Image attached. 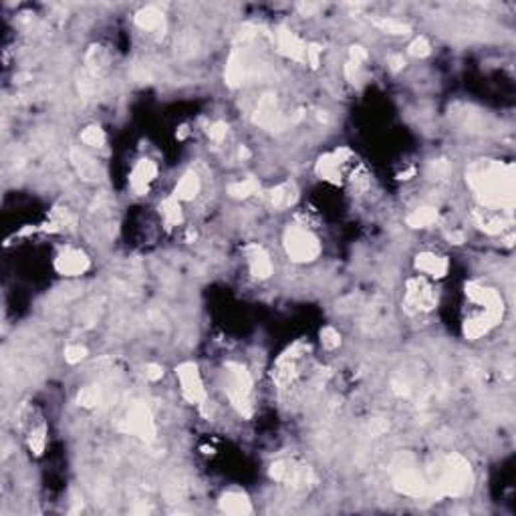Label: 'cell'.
Returning <instances> with one entry per match:
<instances>
[{"mask_svg": "<svg viewBox=\"0 0 516 516\" xmlns=\"http://www.w3.org/2000/svg\"><path fill=\"white\" fill-rule=\"evenodd\" d=\"M390 65H391V71H400L405 67V61H403L402 55H393L390 59Z\"/></svg>", "mask_w": 516, "mask_h": 516, "instance_id": "45", "label": "cell"}, {"mask_svg": "<svg viewBox=\"0 0 516 516\" xmlns=\"http://www.w3.org/2000/svg\"><path fill=\"white\" fill-rule=\"evenodd\" d=\"M282 244H285V251L289 254V258L292 263H313L317 256L321 254V242L317 238L311 230L302 226H289L285 230V236H282Z\"/></svg>", "mask_w": 516, "mask_h": 516, "instance_id": "4", "label": "cell"}, {"mask_svg": "<svg viewBox=\"0 0 516 516\" xmlns=\"http://www.w3.org/2000/svg\"><path fill=\"white\" fill-rule=\"evenodd\" d=\"M504 311H482L480 315L470 317L464 321V337L470 341L480 339L486 333H490L492 329L496 327L503 321Z\"/></svg>", "mask_w": 516, "mask_h": 516, "instance_id": "15", "label": "cell"}, {"mask_svg": "<svg viewBox=\"0 0 516 516\" xmlns=\"http://www.w3.org/2000/svg\"><path fill=\"white\" fill-rule=\"evenodd\" d=\"M21 428L25 429V438L28 450L35 456H43L47 446V424L40 417L38 410L31 403L21 407Z\"/></svg>", "mask_w": 516, "mask_h": 516, "instance_id": "6", "label": "cell"}, {"mask_svg": "<svg viewBox=\"0 0 516 516\" xmlns=\"http://www.w3.org/2000/svg\"><path fill=\"white\" fill-rule=\"evenodd\" d=\"M121 429H123L126 434H131V436H136V438H139L141 441H146V444H150V441L155 440V434H158L155 422H153L150 407L141 402L131 405V410L127 412L126 419H123V424H121Z\"/></svg>", "mask_w": 516, "mask_h": 516, "instance_id": "7", "label": "cell"}, {"mask_svg": "<svg viewBox=\"0 0 516 516\" xmlns=\"http://www.w3.org/2000/svg\"><path fill=\"white\" fill-rule=\"evenodd\" d=\"M414 266H416V270L434 278H444L450 270L448 258L441 256V254H436V252H419L416 260H414Z\"/></svg>", "mask_w": 516, "mask_h": 516, "instance_id": "19", "label": "cell"}, {"mask_svg": "<svg viewBox=\"0 0 516 516\" xmlns=\"http://www.w3.org/2000/svg\"><path fill=\"white\" fill-rule=\"evenodd\" d=\"M158 177V165L155 162H151L148 158L139 160L138 164L133 165L131 174H129V186L133 190V194L138 196H146L150 184Z\"/></svg>", "mask_w": 516, "mask_h": 516, "instance_id": "16", "label": "cell"}, {"mask_svg": "<svg viewBox=\"0 0 516 516\" xmlns=\"http://www.w3.org/2000/svg\"><path fill=\"white\" fill-rule=\"evenodd\" d=\"M373 25L378 26L381 33H385V35H395V37H405V35L412 33V26L405 25L402 21H397V18H378Z\"/></svg>", "mask_w": 516, "mask_h": 516, "instance_id": "33", "label": "cell"}, {"mask_svg": "<svg viewBox=\"0 0 516 516\" xmlns=\"http://www.w3.org/2000/svg\"><path fill=\"white\" fill-rule=\"evenodd\" d=\"M414 174H416V170H414V168H410L407 172H402V174H400V180H410V177L414 176Z\"/></svg>", "mask_w": 516, "mask_h": 516, "instance_id": "49", "label": "cell"}, {"mask_svg": "<svg viewBox=\"0 0 516 516\" xmlns=\"http://www.w3.org/2000/svg\"><path fill=\"white\" fill-rule=\"evenodd\" d=\"M246 73H248V65L238 50H234L228 59L226 71H224V81H226L228 87L238 89L246 81Z\"/></svg>", "mask_w": 516, "mask_h": 516, "instance_id": "22", "label": "cell"}, {"mask_svg": "<svg viewBox=\"0 0 516 516\" xmlns=\"http://www.w3.org/2000/svg\"><path fill=\"white\" fill-rule=\"evenodd\" d=\"M474 484V472L472 466L464 456L460 454H450L444 458V464L440 468V474L434 480H429V498L441 500L446 496H466L472 490Z\"/></svg>", "mask_w": 516, "mask_h": 516, "instance_id": "2", "label": "cell"}, {"mask_svg": "<svg viewBox=\"0 0 516 516\" xmlns=\"http://www.w3.org/2000/svg\"><path fill=\"white\" fill-rule=\"evenodd\" d=\"M85 357H87V347H83V345H69L65 349V361L71 363V366L81 363Z\"/></svg>", "mask_w": 516, "mask_h": 516, "instance_id": "39", "label": "cell"}, {"mask_svg": "<svg viewBox=\"0 0 516 516\" xmlns=\"http://www.w3.org/2000/svg\"><path fill=\"white\" fill-rule=\"evenodd\" d=\"M299 11H301L304 16H311V14L317 11V6L315 4H299Z\"/></svg>", "mask_w": 516, "mask_h": 516, "instance_id": "47", "label": "cell"}, {"mask_svg": "<svg viewBox=\"0 0 516 516\" xmlns=\"http://www.w3.org/2000/svg\"><path fill=\"white\" fill-rule=\"evenodd\" d=\"M224 373H226V395L232 407L238 412V416L244 419L252 417V378L251 371L242 363H234L230 361L224 366Z\"/></svg>", "mask_w": 516, "mask_h": 516, "instance_id": "3", "label": "cell"}, {"mask_svg": "<svg viewBox=\"0 0 516 516\" xmlns=\"http://www.w3.org/2000/svg\"><path fill=\"white\" fill-rule=\"evenodd\" d=\"M69 160H71V164L75 168L77 176L81 177V180H85V182H97L101 177V170L97 162L85 153V151L81 150V148H71L69 151Z\"/></svg>", "mask_w": 516, "mask_h": 516, "instance_id": "20", "label": "cell"}, {"mask_svg": "<svg viewBox=\"0 0 516 516\" xmlns=\"http://www.w3.org/2000/svg\"><path fill=\"white\" fill-rule=\"evenodd\" d=\"M77 403L85 410H95L103 403V391L99 385H85L77 393Z\"/></svg>", "mask_w": 516, "mask_h": 516, "instance_id": "30", "label": "cell"}, {"mask_svg": "<svg viewBox=\"0 0 516 516\" xmlns=\"http://www.w3.org/2000/svg\"><path fill=\"white\" fill-rule=\"evenodd\" d=\"M238 153H240V158H242V160H248V158H251V150H248L246 146H242Z\"/></svg>", "mask_w": 516, "mask_h": 516, "instance_id": "48", "label": "cell"}, {"mask_svg": "<svg viewBox=\"0 0 516 516\" xmlns=\"http://www.w3.org/2000/svg\"><path fill=\"white\" fill-rule=\"evenodd\" d=\"M49 222L55 226V232H61L65 228L73 230V228H75V216L71 214L67 208H63V206H55V208L50 210Z\"/></svg>", "mask_w": 516, "mask_h": 516, "instance_id": "32", "label": "cell"}, {"mask_svg": "<svg viewBox=\"0 0 516 516\" xmlns=\"http://www.w3.org/2000/svg\"><path fill=\"white\" fill-rule=\"evenodd\" d=\"M466 182L484 208L512 210L516 177L515 165L496 160H478L468 168Z\"/></svg>", "mask_w": 516, "mask_h": 516, "instance_id": "1", "label": "cell"}, {"mask_svg": "<svg viewBox=\"0 0 516 516\" xmlns=\"http://www.w3.org/2000/svg\"><path fill=\"white\" fill-rule=\"evenodd\" d=\"M252 121L263 129H268V131H285L290 123V119H285L282 115L278 114L275 95H265L263 99L258 101V107L252 115Z\"/></svg>", "mask_w": 516, "mask_h": 516, "instance_id": "13", "label": "cell"}, {"mask_svg": "<svg viewBox=\"0 0 516 516\" xmlns=\"http://www.w3.org/2000/svg\"><path fill=\"white\" fill-rule=\"evenodd\" d=\"M474 220H476L480 230H484L486 234H500L508 224L500 216H482L480 212H474Z\"/></svg>", "mask_w": 516, "mask_h": 516, "instance_id": "34", "label": "cell"}, {"mask_svg": "<svg viewBox=\"0 0 516 516\" xmlns=\"http://www.w3.org/2000/svg\"><path fill=\"white\" fill-rule=\"evenodd\" d=\"M304 351H307L304 343H295L292 347H289L287 351L278 357L277 363L273 367V381L277 383L278 388H287V385L292 383V379L297 378L299 359H301Z\"/></svg>", "mask_w": 516, "mask_h": 516, "instance_id": "11", "label": "cell"}, {"mask_svg": "<svg viewBox=\"0 0 516 516\" xmlns=\"http://www.w3.org/2000/svg\"><path fill=\"white\" fill-rule=\"evenodd\" d=\"M268 476L275 482H282V484L292 486V488H309V486H315L317 484L315 472L311 468L289 464L285 460L275 462L270 466V470H268Z\"/></svg>", "mask_w": 516, "mask_h": 516, "instance_id": "8", "label": "cell"}, {"mask_svg": "<svg viewBox=\"0 0 516 516\" xmlns=\"http://www.w3.org/2000/svg\"><path fill=\"white\" fill-rule=\"evenodd\" d=\"M321 53H323V47L317 45V43H309L307 45V63L311 69H317L319 63H321Z\"/></svg>", "mask_w": 516, "mask_h": 516, "instance_id": "41", "label": "cell"}, {"mask_svg": "<svg viewBox=\"0 0 516 516\" xmlns=\"http://www.w3.org/2000/svg\"><path fill=\"white\" fill-rule=\"evenodd\" d=\"M278 53L285 55L290 61H297V63H307V43L301 37H297L292 31L282 28L278 33Z\"/></svg>", "mask_w": 516, "mask_h": 516, "instance_id": "18", "label": "cell"}, {"mask_svg": "<svg viewBox=\"0 0 516 516\" xmlns=\"http://www.w3.org/2000/svg\"><path fill=\"white\" fill-rule=\"evenodd\" d=\"M228 133V126L226 121H216L212 126L208 127V138L212 139L214 143H222L226 139Z\"/></svg>", "mask_w": 516, "mask_h": 516, "instance_id": "40", "label": "cell"}, {"mask_svg": "<svg viewBox=\"0 0 516 516\" xmlns=\"http://www.w3.org/2000/svg\"><path fill=\"white\" fill-rule=\"evenodd\" d=\"M349 61L353 63L361 65L367 61V50L363 47H359V45H353L351 49H349Z\"/></svg>", "mask_w": 516, "mask_h": 516, "instance_id": "42", "label": "cell"}, {"mask_svg": "<svg viewBox=\"0 0 516 516\" xmlns=\"http://www.w3.org/2000/svg\"><path fill=\"white\" fill-rule=\"evenodd\" d=\"M450 172H452V168L446 160H434L428 165V176L432 180H444V177L450 176Z\"/></svg>", "mask_w": 516, "mask_h": 516, "instance_id": "37", "label": "cell"}, {"mask_svg": "<svg viewBox=\"0 0 516 516\" xmlns=\"http://www.w3.org/2000/svg\"><path fill=\"white\" fill-rule=\"evenodd\" d=\"M321 343L325 349L333 351L341 345V333L335 327H323L321 329Z\"/></svg>", "mask_w": 516, "mask_h": 516, "instance_id": "36", "label": "cell"}, {"mask_svg": "<svg viewBox=\"0 0 516 516\" xmlns=\"http://www.w3.org/2000/svg\"><path fill=\"white\" fill-rule=\"evenodd\" d=\"M146 378L150 379V381H160V379L164 378V369H162V366H158V363H150V366H146Z\"/></svg>", "mask_w": 516, "mask_h": 516, "instance_id": "43", "label": "cell"}, {"mask_svg": "<svg viewBox=\"0 0 516 516\" xmlns=\"http://www.w3.org/2000/svg\"><path fill=\"white\" fill-rule=\"evenodd\" d=\"M438 304V292L429 287L424 278H410L405 285V297H403V309L410 315L416 313H429Z\"/></svg>", "mask_w": 516, "mask_h": 516, "instance_id": "5", "label": "cell"}, {"mask_svg": "<svg viewBox=\"0 0 516 516\" xmlns=\"http://www.w3.org/2000/svg\"><path fill=\"white\" fill-rule=\"evenodd\" d=\"M176 375L180 379V388H182V393L184 397L188 400L190 403H196V405H202L206 403V388H204V381H202L200 369L196 363L192 361H186L182 366L176 367Z\"/></svg>", "mask_w": 516, "mask_h": 516, "instance_id": "10", "label": "cell"}, {"mask_svg": "<svg viewBox=\"0 0 516 516\" xmlns=\"http://www.w3.org/2000/svg\"><path fill=\"white\" fill-rule=\"evenodd\" d=\"M136 25L146 33H164L165 18L164 13L158 6H146L136 14Z\"/></svg>", "mask_w": 516, "mask_h": 516, "instance_id": "24", "label": "cell"}, {"mask_svg": "<svg viewBox=\"0 0 516 516\" xmlns=\"http://www.w3.org/2000/svg\"><path fill=\"white\" fill-rule=\"evenodd\" d=\"M393 488L412 498H429V492H432L429 480L414 466H402L395 470Z\"/></svg>", "mask_w": 516, "mask_h": 516, "instance_id": "9", "label": "cell"}, {"mask_svg": "<svg viewBox=\"0 0 516 516\" xmlns=\"http://www.w3.org/2000/svg\"><path fill=\"white\" fill-rule=\"evenodd\" d=\"M351 155L353 153L347 148H339V150L321 155L315 165L317 176L329 182V184L339 186L341 182H343V168L351 160Z\"/></svg>", "mask_w": 516, "mask_h": 516, "instance_id": "12", "label": "cell"}, {"mask_svg": "<svg viewBox=\"0 0 516 516\" xmlns=\"http://www.w3.org/2000/svg\"><path fill=\"white\" fill-rule=\"evenodd\" d=\"M91 266L89 256L79 248H63V251L57 254L55 258V270L61 275V277H81L85 275Z\"/></svg>", "mask_w": 516, "mask_h": 516, "instance_id": "14", "label": "cell"}, {"mask_svg": "<svg viewBox=\"0 0 516 516\" xmlns=\"http://www.w3.org/2000/svg\"><path fill=\"white\" fill-rule=\"evenodd\" d=\"M218 504H220V510L226 512V515L232 516L252 515L251 500H248V496L242 494V492H226V494H222V498H220V503Z\"/></svg>", "mask_w": 516, "mask_h": 516, "instance_id": "23", "label": "cell"}, {"mask_svg": "<svg viewBox=\"0 0 516 516\" xmlns=\"http://www.w3.org/2000/svg\"><path fill=\"white\" fill-rule=\"evenodd\" d=\"M246 258H248V268L251 275L258 280H265L273 275V260L268 256V252L258 246V244H251L246 248Z\"/></svg>", "mask_w": 516, "mask_h": 516, "instance_id": "21", "label": "cell"}, {"mask_svg": "<svg viewBox=\"0 0 516 516\" xmlns=\"http://www.w3.org/2000/svg\"><path fill=\"white\" fill-rule=\"evenodd\" d=\"M466 297L484 311H504L503 297L490 287H482L478 282H466Z\"/></svg>", "mask_w": 516, "mask_h": 516, "instance_id": "17", "label": "cell"}, {"mask_svg": "<svg viewBox=\"0 0 516 516\" xmlns=\"http://www.w3.org/2000/svg\"><path fill=\"white\" fill-rule=\"evenodd\" d=\"M258 192H260V184L254 177L242 180V182H234V184L228 186V194L232 198H236V200H246V198H251V196L258 194Z\"/></svg>", "mask_w": 516, "mask_h": 516, "instance_id": "29", "label": "cell"}, {"mask_svg": "<svg viewBox=\"0 0 516 516\" xmlns=\"http://www.w3.org/2000/svg\"><path fill=\"white\" fill-rule=\"evenodd\" d=\"M160 214L164 216L165 228H174L184 222L182 206H180V200H177L174 194H172L170 198H165V200L160 204Z\"/></svg>", "mask_w": 516, "mask_h": 516, "instance_id": "27", "label": "cell"}, {"mask_svg": "<svg viewBox=\"0 0 516 516\" xmlns=\"http://www.w3.org/2000/svg\"><path fill=\"white\" fill-rule=\"evenodd\" d=\"M81 141L85 143V146H91V148H97V150H101L103 146H105V141H107V138H105V131L101 129V126H87L83 131H81Z\"/></svg>", "mask_w": 516, "mask_h": 516, "instance_id": "35", "label": "cell"}, {"mask_svg": "<svg viewBox=\"0 0 516 516\" xmlns=\"http://www.w3.org/2000/svg\"><path fill=\"white\" fill-rule=\"evenodd\" d=\"M407 53L412 55V57H416V59H424V57H428L429 53H432V47H429L428 38L426 37H417L412 40V45H410V49Z\"/></svg>", "mask_w": 516, "mask_h": 516, "instance_id": "38", "label": "cell"}, {"mask_svg": "<svg viewBox=\"0 0 516 516\" xmlns=\"http://www.w3.org/2000/svg\"><path fill=\"white\" fill-rule=\"evenodd\" d=\"M369 429H371V434H373V436H379V434L388 432L390 426H388L383 419H373V422H371V426H369Z\"/></svg>", "mask_w": 516, "mask_h": 516, "instance_id": "44", "label": "cell"}, {"mask_svg": "<svg viewBox=\"0 0 516 516\" xmlns=\"http://www.w3.org/2000/svg\"><path fill=\"white\" fill-rule=\"evenodd\" d=\"M109 63H111V55L105 47H101V45L89 47L87 55H85V65H87L91 75L101 77L109 69Z\"/></svg>", "mask_w": 516, "mask_h": 516, "instance_id": "25", "label": "cell"}, {"mask_svg": "<svg viewBox=\"0 0 516 516\" xmlns=\"http://www.w3.org/2000/svg\"><path fill=\"white\" fill-rule=\"evenodd\" d=\"M200 177L196 176L194 172H186L184 176L180 177L176 190H174V196L180 202H192L200 194Z\"/></svg>", "mask_w": 516, "mask_h": 516, "instance_id": "26", "label": "cell"}, {"mask_svg": "<svg viewBox=\"0 0 516 516\" xmlns=\"http://www.w3.org/2000/svg\"><path fill=\"white\" fill-rule=\"evenodd\" d=\"M268 198H270V204L275 208H285V206H290V204L297 202V190H295V186H290V184H282L278 188L270 190Z\"/></svg>", "mask_w": 516, "mask_h": 516, "instance_id": "31", "label": "cell"}, {"mask_svg": "<svg viewBox=\"0 0 516 516\" xmlns=\"http://www.w3.org/2000/svg\"><path fill=\"white\" fill-rule=\"evenodd\" d=\"M438 210L436 208H432V206H424V208H417L414 210L412 214L405 218V224L410 228H429L432 224H436L438 222Z\"/></svg>", "mask_w": 516, "mask_h": 516, "instance_id": "28", "label": "cell"}, {"mask_svg": "<svg viewBox=\"0 0 516 516\" xmlns=\"http://www.w3.org/2000/svg\"><path fill=\"white\" fill-rule=\"evenodd\" d=\"M448 240L452 244H462L466 240V236H464V232H448Z\"/></svg>", "mask_w": 516, "mask_h": 516, "instance_id": "46", "label": "cell"}]
</instances>
